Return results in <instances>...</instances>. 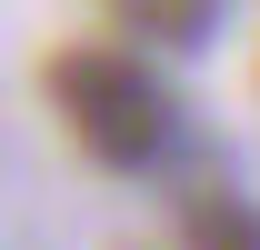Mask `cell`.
Returning <instances> with one entry per match:
<instances>
[{
    "instance_id": "6da1fadb",
    "label": "cell",
    "mask_w": 260,
    "mask_h": 250,
    "mask_svg": "<svg viewBox=\"0 0 260 250\" xmlns=\"http://www.w3.org/2000/svg\"><path fill=\"white\" fill-rule=\"evenodd\" d=\"M50 100H60L70 140L110 170H150L170 150V90L130 50H60L50 60Z\"/></svg>"
},
{
    "instance_id": "7a4b0ae2",
    "label": "cell",
    "mask_w": 260,
    "mask_h": 250,
    "mask_svg": "<svg viewBox=\"0 0 260 250\" xmlns=\"http://www.w3.org/2000/svg\"><path fill=\"white\" fill-rule=\"evenodd\" d=\"M110 20L140 30V40H160V50H190V40H210L220 0H110Z\"/></svg>"
},
{
    "instance_id": "3957f363",
    "label": "cell",
    "mask_w": 260,
    "mask_h": 250,
    "mask_svg": "<svg viewBox=\"0 0 260 250\" xmlns=\"http://www.w3.org/2000/svg\"><path fill=\"white\" fill-rule=\"evenodd\" d=\"M180 240L190 250H260V210L240 190H200L190 210H180Z\"/></svg>"
}]
</instances>
